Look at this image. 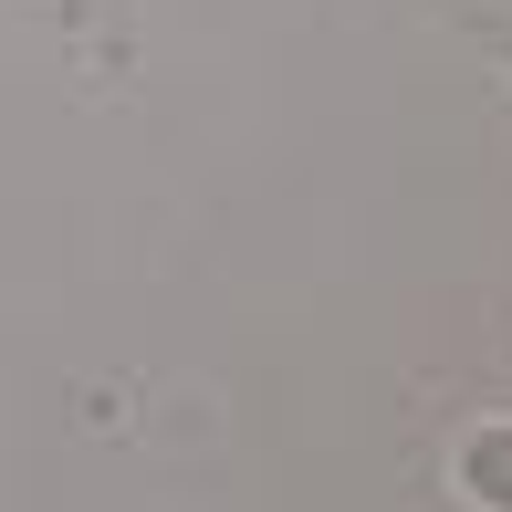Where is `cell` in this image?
I'll list each match as a JSON object with an SVG mask.
<instances>
[{
    "mask_svg": "<svg viewBox=\"0 0 512 512\" xmlns=\"http://www.w3.org/2000/svg\"><path fill=\"white\" fill-rule=\"evenodd\" d=\"M460 502H481V512H512V418H481L471 439H460Z\"/></svg>",
    "mask_w": 512,
    "mask_h": 512,
    "instance_id": "6da1fadb",
    "label": "cell"
},
{
    "mask_svg": "<svg viewBox=\"0 0 512 512\" xmlns=\"http://www.w3.org/2000/svg\"><path fill=\"white\" fill-rule=\"evenodd\" d=\"M502 63H512V32H502Z\"/></svg>",
    "mask_w": 512,
    "mask_h": 512,
    "instance_id": "7a4b0ae2",
    "label": "cell"
}]
</instances>
